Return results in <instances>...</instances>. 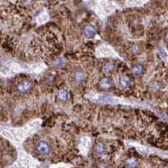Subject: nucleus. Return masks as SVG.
Segmentation results:
<instances>
[{"label":"nucleus","mask_w":168,"mask_h":168,"mask_svg":"<svg viewBox=\"0 0 168 168\" xmlns=\"http://www.w3.org/2000/svg\"><path fill=\"white\" fill-rule=\"evenodd\" d=\"M131 52L133 54H138L140 52V47L137 45H134L131 48Z\"/></svg>","instance_id":"12"},{"label":"nucleus","mask_w":168,"mask_h":168,"mask_svg":"<svg viewBox=\"0 0 168 168\" xmlns=\"http://www.w3.org/2000/svg\"><path fill=\"white\" fill-rule=\"evenodd\" d=\"M36 150L39 154L43 155H48L52 151L51 145L45 140H40L36 144Z\"/></svg>","instance_id":"1"},{"label":"nucleus","mask_w":168,"mask_h":168,"mask_svg":"<svg viewBox=\"0 0 168 168\" xmlns=\"http://www.w3.org/2000/svg\"><path fill=\"white\" fill-rule=\"evenodd\" d=\"M96 34V30L94 25L92 24H87L84 29V36L87 39L93 38Z\"/></svg>","instance_id":"3"},{"label":"nucleus","mask_w":168,"mask_h":168,"mask_svg":"<svg viewBox=\"0 0 168 168\" xmlns=\"http://www.w3.org/2000/svg\"><path fill=\"white\" fill-rule=\"evenodd\" d=\"M119 85L122 89H128L131 85V79L127 75H122L119 79Z\"/></svg>","instance_id":"5"},{"label":"nucleus","mask_w":168,"mask_h":168,"mask_svg":"<svg viewBox=\"0 0 168 168\" xmlns=\"http://www.w3.org/2000/svg\"><path fill=\"white\" fill-rule=\"evenodd\" d=\"M99 85L102 90H109L112 86V80L110 78H107V77L103 78L102 79H101V81L99 83Z\"/></svg>","instance_id":"4"},{"label":"nucleus","mask_w":168,"mask_h":168,"mask_svg":"<svg viewBox=\"0 0 168 168\" xmlns=\"http://www.w3.org/2000/svg\"><path fill=\"white\" fill-rule=\"evenodd\" d=\"M131 72L135 76H140L144 73V66L140 63H137L132 67Z\"/></svg>","instance_id":"7"},{"label":"nucleus","mask_w":168,"mask_h":168,"mask_svg":"<svg viewBox=\"0 0 168 168\" xmlns=\"http://www.w3.org/2000/svg\"><path fill=\"white\" fill-rule=\"evenodd\" d=\"M96 152L98 155H103L106 153V146L103 143H98L96 145Z\"/></svg>","instance_id":"9"},{"label":"nucleus","mask_w":168,"mask_h":168,"mask_svg":"<svg viewBox=\"0 0 168 168\" xmlns=\"http://www.w3.org/2000/svg\"><path fill=\"white\" fill-rule=\"evenodd\" d=\"M58 97L62 101H66L69 98V94L66 90H60L58 93Z\"/></svg>","instance_id":"8"},{"label":"nucleus","mask_w":168,"mask_h":168,"mask_svg":"<svg viewBox=\"0 0 168 168\" xmlns=\"http://www.w3.org/2000/svg\"><path fill=\"white\" fill-rule=\"evenodd\" d=\"M166 41H167V42L168 43V32L167 33V35H166Z\"/></svg>","instance_id":"13"},{"label":"nucleus","mask_w":168,"mask_h":168,"mask_svg":"<svg viewBox=\"0 0 168 168\" xmlns=\"http://www.w3.org/2000/svg\"><path fill=\"white\" fill-rule=\"evenodd\" d=\"M114 68H115V65L112 62H107L105 63V65L103 67V70H104V72L110 73L114 69Z\"/></svg>","instance_id":"10"},{"label":"nucleus","mask_w":168,"mask_h":168,"mask_svg":"<svg viewBox=\"0 0 168 168\" xmlns=\"http://www.w3.org/2000/svg\"><path fill=\"white\" fill-rule=\"evenodd\" d=\"M73 79L77 84L82 83L85 79V74L82 70H76L73 73Z\"/></svg>","instance_id":"6"},{"label":"nucleus","mask_w":168,"mask_h":168,"mask_svg":"<svg viewBox=\"0 0 168 168\" xmlns=\"http://www.w3.org/2000/svg\"><path fill=\"white\" fill-rule=\"evenodd\" d=\"M31 88H32V82L28 79H24L21 81L17 86L18 91L21 94H25L29 92L31 90Z\"/></svg>","instance_id":"2"},{"label":"nucleus","mask_w":168,"mask_h":168,"mask_svg":"<svg viewBox=\"0 0 168 168\" xmlns=\"http://www.w3.org/2000/svg\"><path fill=\"white\" fill-rule=\"evenodd\" d=\"M136 164H137V161H136V160H135V159H134V158H131V159H129V160L128 161V165L130 167H135V166H136Z\"/></svg>","instance_id":"11"}]
</instances>
